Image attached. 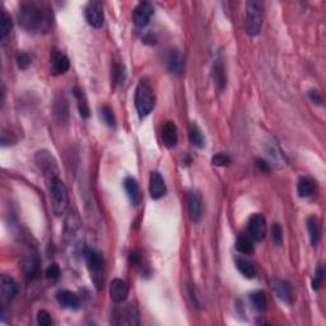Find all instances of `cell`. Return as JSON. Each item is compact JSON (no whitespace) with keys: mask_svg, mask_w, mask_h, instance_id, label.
<instances>
[{"mask_svg":"<svg viewBox=\"0 0 326 326\" xmlns=\"http://www.w3.org/2000/svg\"><path fill=\"white\" fill-rule=\"evenodd\" d=\"M18 22L28 32H48L53 26V13L44 2H25L20 4Z\"/></svg>","mask_w":326,"mask_h":326,"instance_id":"6da1fadb","label":"cell"},{"mask_svg":"<svg viewBox=\"0 0 326 326\" xmlns=\"http://www.w3.org/2000/svg\"><path fill=\"white\" fill-rule=\"evenodd\" d=\"M46 187H48L49 195H50L51 207H53L54 213L56 215L64 214L67 210L69 199H68V191L64 182L60 180L59 173H53L45 176Z\"/></svg>","mask_w":326,"mask_h":326,"instance_id":"7a4b0ae2","label":"cell"},{"mask_svg":"<svg viewBox=\"0 0 326 326\" xmlns=\"http://www.w3.org/2000/svg\"><path fill=\"white\" fill-rule=\"evenodd\" d=\"M156 106V95L147 80H140L135 91V107L140 117L148 116Z\"/></svg>","mask_w":326,"mask_h":326,"instance_id":"3957f363","label":"cell"},{"mask_svg":"<svg viewBox=\"0 0 326 326\" xmlns=\"http://www.w3.org/2000/svg\"><path fill=\"white\" fill-rule=\"evenodd\" d=\"M85 263L90 270L91 278L96 288L101 289L103 284V270H105V259L100 251L95 249L85 250Z\"/></svg>","mask_w":326,"mask_h":326,"instance_id":"277c9868","label":"cell"},{"mask_svg":"<svg viewBox=\"0 0 326 326\" xmlns=\"http://www.w3.org/2000/svg\"><path fill=\"white\" fill-rule=\"evenodd\" d=\"M263 26V8L259 2H249L246 4L245 31L249 36H257Z\"/></svg>","mask_w":326,"mask_h":326,"instance_id":"5b68a950","label":"cell"},{"mask_svg":"<svg viewBox=\"0 0 326 326\" xmlns=\"http://www.w3.org/2000/svg\"><path fill=\"white\" fill-rule=\"evenodd\" d=\"M85 19L88 25H91L95 28H101L105 19L103 14V4L98 0H92L85 7Z\"/></svg>","mask_w":326,"mask_h":326,"instance_id":"8992f818","label":"cell"},{"mask_svg":"<svg viewBox=\"0 0 326 326\" xmlns=\"http://www.w3.org/2000/svg\"><path fill=\"white\" fill-rule=\"evenodd\" d=\"M153 14H155V7L150 3H140L135 7L133 10V22L137 27L143 28L148 26V23L152 19Z\"/></svg>","mask_w":326,"mask_h":326,"instance_id":"52a82bcc","label":"cell"},{"mask_svg":"<svg viewBox=\"0 0 326 326\" xmlns=\"http://www.w3.org/2000/svg\"><path fill=\"white\" fill-rule=\"evenodd\" d=\"M249 234L254 241H263L267 236V221L262 214H254L249 219Z\"/></svg>","mask_w":326,"mask_h":326,"instance_id":"ba28073f","label":"cell"},{"mask_svg":"<svg viewBox=\"0 0 326 326\" xmlns=\"http://www.w3.org/2000/svg\"><path fill=\"white\" fill-rule=\"evenodd\" d=\"M273 291L275 293V296L280 299L281 302H284L286 305H292L294 301V294H293V287L291 283L286 280H281V279H276L273 283Z\"/></svg>","mask_w":326,"mask_h":326,"instance_id":"9c48e42d","label":"cell"},{"mask_svg":"<svg viewBox=\"0 0 326 326\" xmlns=\"http://www.w3.org/2000/svg\"><path fill=\"white\" fill-rule=\"evenodd\" d=\"M36 162H37V166L40 167V169L44 172L45 176L53 173H59L56 161L54 160L53 155L50 152H48V150H40V152H37V155H36Z\"/></svg>","mask_w":326,"mask_h":326,"instance_id":"30bf717a","label":"cell"},{"mask_svg":"<svg viewBox=\"0 0 326 326\" xmlns=\"http://www.w3.org/2000/svg\"><path fill=\"white\" fill-rule=\"evenodd\" d=\"M129 296V286L122 279H114L110 286V297L115 303H122Z\"/></svg>","mask_w":326,"mask_h":326,"instance_id":"8fae6325","label":"cell"},{"mask_svg":"<svg viewBox=\"0 0 326 326\" xmlns=\"http://www.w3.org/2000/svg\"><path fill=\"white\" fill-rule=\"evenodd\" d=\"M167 187L164 184V180L162 175L157 171L150 172L149 176V194L152 199H161L166 195Z\"/></svg>","mask_w":326,"mask_h":326,"instance_id":"7c38bea8","label":"cell"},{"mask_svg":"<svg viewBox=\"0 0 326 326\" xmlns=\"http://www.w3.org/2000/svg\"><path fill=\"white\" fill-rule=\"evenodd\" d=\"M0 293H2L3 301L7 303L12 302L18 293V286L14 279L3 274L0 278Z\"/></svg>","mask_w":326,"mask_h":326,"instance_id":"4fadbf2b","label":"cell"},{"mask_svg":"<svg viewBox=\"0 0 326 326\" xmlns=\"http://www.w3.org/2000/svg\"><path fill=\"white\" fill-rule=\"evenodd\" d=\"M189 215L191 222L198 223V222L202 219V213H203V202L202 197H200L199 192L192 191L189 194Z\"/></svg>","mask_w":326,"mask_h":326,"instance_id":"5bb4252c","label":"cell"},{"mask_svg":"<svg viewBox=\"0 0 326 326\" xmlns=\"http://www.w3.org/2000/svg\"><path fill=\"white\" fill-rule=\"evenodd\" d=\"M167 68L169 73L181 75L185 70V57L179 50H171L167 56Z\"/></svg>","mask_w":326,"mask_h":326,"instance_id":"9a60e30c","label":"cell"},{"mask_svg":"<svg viewBox=\"0 0 326 326\" xmlns=\"http://www.w3.org/2000/svg\"><path fill=\"white\" fill-rule=\"evenodd\" d=\"M69 69V59L60 51L51 54V74L61 75Z\"/></svg>","mask_w":326,"mask_h":326,"instance_id":"2e32d148","label":"cell"},{"mask_svg":"<svg viewBox=\"0 0 326 326\" xmlns=\"http://www.w3.org/2000/svg\"><path fill=\"white\" fill-rule=\"evenodd\" d=\"M124 189L126 191L132 204H140V202H142V192H140L139 184H138L134 177H126L124 180Z\"/></svg>","mask_w":326,"mask_h":326,"instance_id":"e0dca14e","label":"cell"},{"mask_svg":"<svg viewBox=\"0 0 326 326\" xmlns=\"http://www.w3.org/2000/svg\"><path fill=\"white\" fill-rule=\"evenodd\" d=\"M162 140L163 144L167 148H175L179 142V137H177V127L175 122L166 121L162 126Z\"/></svg>","mask_w":326,"mask_h":326,"instance_id":"ac0fdd59","label":"cell"},{"mask_svg":"<svg viewBox=\"0 0 326 326\" xmlns=\"http://www.w3.org/2000/svg\"><path fill=\"white\" fill-rule=\"evenodd\" d=\"M56 301L59 302V305H61L65 309H73L77 310L79 307L80 302L79 298L75 293L70 291H59L56 293Z\"/></svg>","mask_w":326,"mask_h":326,"instance_id":"d6986e66","label":"cell"},{"mask_svg":"<svg viewBox=\"0 0 326 326\" xmlns=\"http://www.w3.org/2000/svg\"><path fill=\"white\" fill-rule=\"evenodd\" d=\"M213 80L217 84L219 91H223L227 84V75H226V68H224L223 61L221 59H217L213 64Z\"/></svg>","mask_w":326,"mask_h":326,"instance_id":"ffe728a7","label":"cell"},{"mask_svg":"<svg viewBox=\"0 0 326 326\" xmlns=\"http://www.w3.org/2000/svg\"><path fill=\"white\" fill-rule=\"evenodd\" d=\"M307 231H309L310 240H311L312 246H317L321 237V226H320V221L315 215L307 218Z\"/></svg>","mask_w":326,"mask_h":326,"instance_id":"44dd1931","label":"cell"},{"mask_svg":"<svg viewBox=\"0 0 326 326\" xmlns=\"http://www.w3.org/2000/svg\"><path fill=\"white\" fill-rule=\"evenodd\" d=\"M316 190V182L311 179V177H301L297 184V191L301 198H310L315 194Z\"/></svg>","mask_w":326,"mask_h":326,"instance_id":"7402d4cb","label":"cell"},{"mask_svg":"<svg viewBox=\"0 0 326 326\" xmlns=\"http://www.w3.org/2000/svg\"><path fill=\"white\" fill-rule=\"evenodd\" d=\"M236 267L238 272L246 278L252 279L256 276V269H255L254 264L250 262L246 257H237L236 259Z\"/></svg>","mask_w":326,"mask_h":326,"instance_id":"603a6c76","label":"cell"},{"mask_svg":"<svg viewBox=\"0 0 326 326\" xmlns=\"http://www.w3.org/2000/svg\"><path fill=\"white\" fill-rule=\"evenodd\" d=\"M55 115L60 124L67 125L69 121V110H68V102L64 97H60L55 101Z\"/></svg>","mask_w":326,"mask_h":326,"instance_id":"cb8c5ba5","label":"cell"},{"mask_svg":"<svg viewBox=\"0 0 326 326\" xmlns=\"http://www.w3.org/2000/svg\"><path fill=\"white\" fill-rule=\"evenodd\" d=\"M237 251L244 255H249L254 251V240L250 234H240L236 240Z\"/></svg>","mask_w":326,"mask_h":326,"instance_id":"d4e9b609","label":"cell"},{"mask_svg":"<svg viewBox=\"0 0 326 326\" xmlns=\"http://www.w3.org/2000/svg\"><path fill=\"white\" fill-rule=\"evenodd\" d=\"M189 139L190 142H191V144L195 145V147L204 148V135H203L202 129H200V127L198 126V124H195V122H191L189 126Z\"/></svg>","mask_w":326,"mask_h":326,"instance_id":"484cf974","label":"cell"},{"mask_svg":"<svg viewBox=\"0 0 326 326\" xmlns=\"http://www.w3.org/2000/svg\"><path fill=\"white\" fill-rule=\"evenodd\" d=\"M22 270L26 274V276L32 278L38 270V260L37 257L33 255H28V256L23 257L22 260Z\"/></svg>","mask_w":326,"mask_h":326,"instance_id":"4316f807","label":"cell"},{"mask_svg":"<svg viewBox=\"0 0 326 326\" xmlns=\"http://www.w3.org/2000/svg\"><path fill=\"white\" fill-rule=\"evenodd\" d=\"M74 96L78 101V110H79V115L83 117V119H88L91 112H90V106H88V102H87V98H85V95L83 93L82 90H79V88H74Z\"/></svg>","mask_w":326,"mask_h":326,"instance_id":"83f0119b","label":"cell"},{"mask_svg":"<svg viewBox=\"0 0 326 326\" xmlns=\"http://www.w3.org/2000/svg\"><path fill=\"white\" fill-rule=\"evenodd\" d=\"M250 301H251L252 306L257 310L259 312H264L267 310L268 306V301H267V296L263 291H256L254 293H251L250 296Z\"/></svg>","mask_w":326,"mask_h":326,"instance_id":"f1b7e54d","label":"cell"},{"mask_svg":"<svg viewBox=\"0 0 326 326\" xmlns=\"http://www.w3.org/2000/svg\"><path fill=\"white\" fill-rule=\"evenodd\" d=\"M12 19L8 15L7 12L2 10L0 12V40H4L12 31Z\"/></svg>","mask_w":326,"mask_h":326,"instance_id":"f546056e","label":"cell"},{"mask_svg":"<svg viewBox=\"0 0 326 326\" xmlns=\"http://www.w3.org/2000/svg\"><path fill=\"white\" fill-rule=\"evenodd\" d=\"M122 315L125 316V322L124 324L130 325V326H137L139 325V312H138V309L134 306V305H129L126 307Z\"/></svg>","mask_w":326,"mask_h":326,"instance_id":"4dcf8cb0","label":"cell"},{"mask_svg":"<svg viewBox=\"0 0 326 326\" xmlns=\"http://www.w3.org/2000/svg\"><path fill=\"white\" fill-rule=\"evenodd\" d=\"M101 117H102L103 122L110 127L116 126V117H115L114 111L110 106H102L101 107Z\"/></svg>","mask_w":326,"mask_h":326,"instance_id":"1f68e13d","label":"cell"},{"mask_svg":"<svg viewBox=\"0 0 326 326\" xmlns=\"http://www.w3.org/2000/svg\"><path fill=\"white\" fill-rule=\"evenodd\" d=\"M324 278H325V269L322 265H320V267L316 269V272H315L314 279H312V288H314L315 291L320 289V287H321L322 283H324Z\"/></svg>","mask_w":326,"mask_h":326,"instance_id":"d6a6232c","label":"cell"},{"mask_svg":"<svg viewBox=\"0 0 326 326\" xmlns=\"http://www.w3.org/2000/svg\"><path fill=\"white\" fill-rule=\"evenodd\" d=\"M112 77L116 84H121L124 83L125 78H126V73H125V68L122 65L115 64L114 69H112Z\"/></svg>","mask_w":326,"mask_h":326,"instance_id":"836d02e7","label":"cell"},{"mask_svg":"<svg viewBox=\"0 0 326 326\" xmlns=\"http://www.w3.org/2000/svg\"><path fill=\"white\" fill-rule=\"evenodd\" d=\"M268 155H269V157L272 158V163H270V166L275 162V163H281L283 162V157H281V153L280 150H279L278 145L276 144H273L270 145V147H268Z\"/></svg>","mask_w":326,"mask_h":326,"instance_id":"e575fe53","label":"cell"},{"mask_svg":"<svg viewBox=\"0 0 326 326\" xmlns=\"http://www.w3.org/2000/svg\"><path fill=\"white\" fill-rule=\"evenodd\" d=\"M32 60H31V56L25 51H20V53L17 54V64L20 69H27L31 65Z\"/></svg>","mask_w":326,"mask_h":326,"instance_id":"d590c367","label":"cell"},{"mask_svg":"<svg viewBox=\"0 0 326 326\" xmlns=\"http://www.w3.org/2000/svg\"><path fill=\"white\" fill-rule=\"evenodd\" d=\"M37 324L41 325V326H50L51 324H53V319H51L50 314H49L48 311H45V310H41V311H38Z\"/></svg>","mask_w":326,"mask_h":326,"instance_id":"8d00e7d4","label":"cell"},{"mask_svg":"<svg viewBox=\"0 0 326 326\" xmlns=\"http://www.w3.org/2000/svg\"><path fill=\"white\" fill-rule=\"evenodd\" d=\"M212 162L213 164H215V166H219V167L228 166V164L231 163V158H229L227 155H224V153H218V155H215L214 157L212 158Z\"/></svg>","mask_w":326,"mask_h":326,"instance_id":"74e56055","label":"cell"},{"mask_svg":"<svg viewBox=\"0 0 326 326\" xmlns=\"http://www.w3.org/2000/svg\"><path fill=\"white\" fill-rule=\"evenodd\" d=\"M272 234H273V240L274 242H275V245H280L281 241H283V232H281L280 224L274 223L272 228Z\"/></svg>","mask_w":326,"mask_h":326,"instance_id":"f35d334b","label":"cell"},{"mask_svg":"<svg viewBox=\"0 0 326 326\" xmlns=\"http://www.w3.org/2000/svg\"><path fill=\"white\" fill-rule=\"evenodd\" d=\"M45 274L48 278H51V279H56L57 276L60 275V268L57 267L56 264H51L49 265L48 269L45 270Z\"/></svg>","mask_w":326,"mask_h":326,"instance_id":"ab89813d","label":"cell"},{"mask_svg":"<svg viewBox=\"0 0 326 326\" xmlns=\"http://www.w3.org/2000/svg\"><path fill=\"white\" fill-rule=\"evenodd\" d=\"M309 95H310V98L312 100V102L317 103V105H320V106L322 105L324 100H322V96H321V93L319 92V91H317V90H311L309 92Z\"/></svg>","mask_w":326,"mask_h":326,"instance_id":"60d3db41","label":"cell"},{"mask_svg":"<svg viewBox=\"0 0 326 326\" xmlns=\"http://www.w3.org/2000/svg\"><path fill=\"white\" fill-rule=\"evenodd\" d=\"M14 142H15L14 135L10 134V133H9V137L7 138V135H5L4 133H3V134H2V145H3V147H7V145H10V144H14Z\"/></svg>","mask_w":326,"mask_h":326,"instance_id":"b9f144b4","label":"cell"},{"mask_svg":"<svg viewBox=\"0 0 326 326\" xmlns=\"http://www.w3.org/2000/svg\"><path fill=\"white\" fill-rule=\"evenodd\" d=\"M256 166L259 167L260 171H263V172L270 171V164H269V162H268V161H265V160H257Z\"/></svg>","mask_w":326,"mask_h":326,"instance_id":"7bdbcfd3","label":"cell"}]
</instances>
